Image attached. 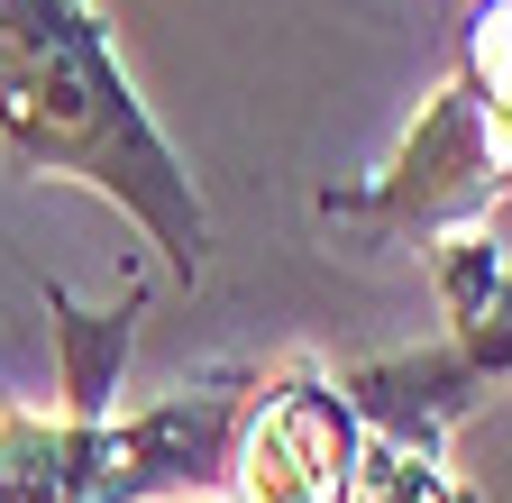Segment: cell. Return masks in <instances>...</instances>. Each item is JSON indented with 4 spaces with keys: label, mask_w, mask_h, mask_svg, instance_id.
<instances>
[{
    "label": "cell",
    "mask_w": 512,
    "mask_h": 503,
    "mask_svg": "<svg viewBox=\"0 0 512 503\" xmlns=\"http://www.w3.org/2000/svg\"><path fill=\"white\" fill-rule=\"evenodd\" d=\"M0 147L19 174H74L119 211H138L174 275H202V202L174 147L128 101V74L92 0H0Z\"/></svg>",
    "instance_id": "obj_1"
},
{
    "label": "cell",
    "mask_w": 512,
    "mask_h": 503,
    "mask_svg": "<svg viewBox=\"0 0 512 503\" xmlns=\"http://www.w3.org/2000/svg\"><path fill=\"white\" fill-rule=\"evenodd\" d=\"M476 83H485V165H512V0L476 19Z\"/></svg>",
    "instance_id": "obj_4"
},
{
    "label": "cell",
    "mask_w": 512,
    "mask_h": 503,
    "mask_svg": "<svg viewBox=\"0 0 512 503\" xmlns=\"http://www.w3.org/2000/svg\"><path fill=\"white\" fill-rule=\"evenodd\" d=\"M238 503H348L357 494V421L320 375H284L256 394L238 449Z\"/></svg>",
    "instance_id": "obj_3"
},
{
    "label": "cell",
    "mask_w": 512,
    "mask_h": 503,
    "mask_svg": "<svg viewBox=\"0 0 512 503\" xmlns=\"http://www.w3.org/2000/svg\"><path fill=\"white\" fill-rule=\"evenodd\" d=\"M229 467V394H174L138 421H0V503H156Z\"/></svg>",
    "instance_id": "obj_2"
}]
</instances>
